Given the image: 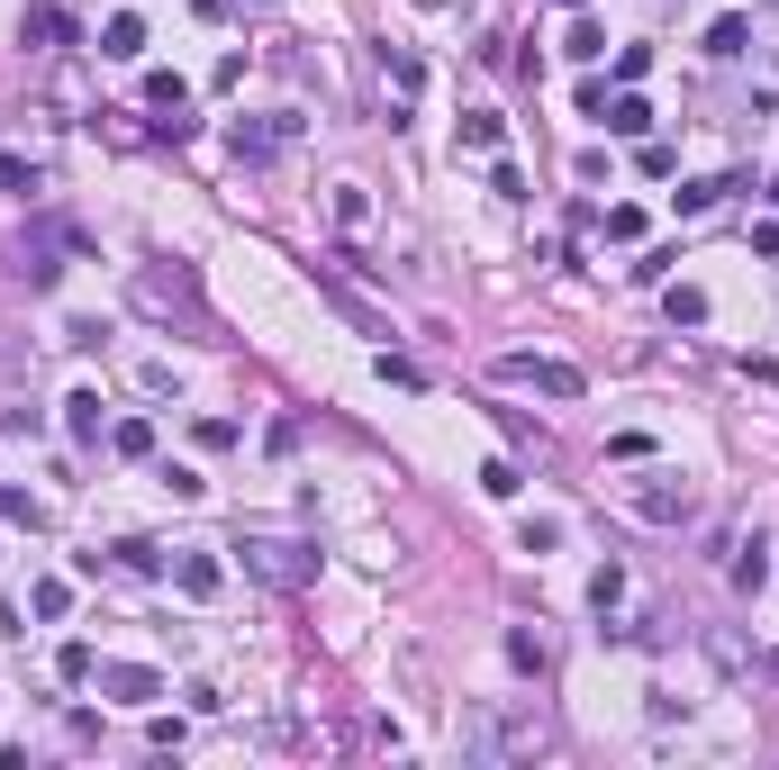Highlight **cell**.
<instances>
[{"label": "cell", "instance_id": "obj_1", "mask_svg": "<svg viewBox=\"0 0 779 770\" xmlns=\"http://www.w3.org/2000/svg\"><path fill=\"white\" fill-rule=\"evenodd\" d=\"M236 553H245V572L263 589H309L318 581V544H300V535H245Z\"/></svg>", "mask_w": 779, "mask_h": 770}, {"label": "cell", "instance_id": "obj_2", "mask_svg": "<svg viewBox=\"0 0 779 770\" xmlns=\"http://www.w3.org/2000/svg\"><path fill=\"white\" fill-rule=\"evenodd\" d=\"M535 743H544L535 717H480V708L462 717V752H471V761H517V752H535Z\"/></svg>", "mask_w": 779, "mask_h": 770}, {"label": "cell", "instance_id": "obj_3", "mask_svg": "<svg viewBox=\"0 0 779 770\" xmlns=\"http://www.w3.org/2000/svg\"><path fill=\"white\" fill-rule=\"evenodd\" d=\"M489 372H499L508 390H544V399H581V390H590L581 363H553V354H499Z\"/></svg>", "mask_w": 779, "mask_h": 770}, {"label": "cell", "instance_id": "obj_4", "mask_svg": "<svg viewBox=\"0 0 779 770\" xmlns=\"http://www.w3.org/2000/svg\"><path fill=\"white\" fill-rule=\"evenodd\" d=\"M136 309L146 318H199V282L173 263V272H136Z\"/></svg>", "mask_w": 779, "mask_h": 770}, {"label": "cell", "instance_id": "obj_5", "mask_svg": "<svg viewBox=\"0 0 779 770\" xmlns=\"http://www.w3.org/2000/svg\"><path fill=\"white\" fill-rule=\"evenodd\" d=\"M291 136H300V118H236L227 146H236V164H272L281 146H291Z\"/></svg>", "mask_w": 779, "mask_h": 770}, {"label": "cell", "instance_id": "obj_6", "mask_svg": "<svg viewBox=\"0 0 779 770\" xmlns=\"http://www.w3.org/2000/svg\"><path fill=\"white\" fill-rule=\"evenodd\" d=\"M634 508H644V517H653V526H680V517H689V508H698V489H689V480H680V471H653V480H644V489H634Z\"/></svg>", "mask_w": 779, "mask_h": 770}, {"label": "cell", "instance_id": "obj_7", "mask_svg": "<svg viewBox=\"0 0 779 770\" xmlns=\"http://www.w3.org/2000/svg\"><path fill=\"white\" fill-rule=\"evenodd\" d=\"M173 589H182L191 607H208V598L227 589V563H218V553H182V563H173Z\"/></svg>", "mask_w": 779, "mask_h": 770}, {"label": "cell", "instance_id": "obj_8", "mask_svg": "<svg viewBox=\"0 0 779 770\" xmlns=\"http://www.w3.org/2000/svg\"><path fill=\"white\" fill-rule=\"evenodd\" d=\"M100 689H109V698H127V708L164 698V680H155V671H136V662H100Z\"/></svg>", "mask_w": 779, "mask_h": 770}, {"label": "cell", "instance_id": "obj_9", "mask_svg": "<svg viewBox=\"0 0 779 770\" xmlns=\"http://www.w3.org/2000/svg\"><path fill=\"white\" fill-rule=\"evenodd\" d=\"M55 245H74V236H64V227H46L37 245H19V272H28V291H55V272H64V263H55Z\"/></svg>", "mask_w": 779, "mask_h": 770}, {"label": "cell", "instance_id": "obj_10", "mask_svg": "<svg viewBox=\"0 0 779 770\" xmlns=\"http://www.w3.org/2000/svg\"><path fill=\"white\" fill-rule=\"evenodd\" d=\"M100 55H109V64H136V55H146V19H136V10H118V19L100 28Z\"/></svg>", "mask_w": 779, "mask_h": 770}, {"label": "cell", "instance_id": "obj_11", "mask_svg": "<svg viewBox=\"0 0 779 770\" xmlns=\"http://www.w3.org/2000/svg\"><path fill=\"white\" fill-rule=\"evenodd\" d=\"M64 427H74L82 445H100V390H74V399H64Z\"/></svg>", "mask_w": 779, "mask_h": 770}, {"label": "cell", "instance_id": "obj_12", "mask_svg": "<svg viewBox=\"0 0 779 770\" xmlns=\"http://www.w3.org/2000/svg\"><path fill=\"white\" fill-rule=\"evenodd\" d=\"M598 118H607V136H644V127H653V109H644V100H634V91H625V100H607Z\"/></svg>", "mask_w": 779, "mask_h": 770}, {"label": "cell", "instance_id": "obj_13", "mask_svg": "<svg viewBox=\"0 0 779 770\" xmlns=\"http://www.w3.org/2000/svg\"><path fill=\"white\" fill-rule=\"evenodd\" d=\"M109 445H118L127 462H146V454H155V427H146V417H118V427H109Z\"/></svg>", "mask_w": 779, "mask_h": 770}, {"label": "cell", "instance_id": "obj_14", "mask_svg": "<svg viewBox=\"0 0 779 770\" xmlns=\"http://www.w3.org/2000/svg\"><path fill=\"white\" fill-rule=\"evenodd\" d=\"M590 607H598V616H616V607H625V572H616V563H598V572H590Z\"/></svg>", "mask_w": 779, "mask_h": 770}, {"label": "cell", "instance_id": "obj_15", "mask_svg": "<svg viewBox=\"0 0 779 770\" xmlns=\"http://www.w3.org/2000/svg\"><path fill=\"white\" fill-rule=\"evenodd\" d=\"M318 291H327V300H335V309H344V318H353V326H363V335H381V318H372V309H363V300H353V291H344V282H335V272H318Z\"/></svg>", "mask_w": 779, "mask_h": 770}, {"label": "cell", "instance_id": "obj_16", "mask_svg": "<svg viewBox=\"0 0 779 770\" xmlns=\"http://www.w3.org/2000/svg\"><path fill=\"white\" fill-rule=\"evenodd\" d=\"M508 662H517V671H544V662H553V653H544V635H535V625H508Z\"/></svg>", "mask_w": 779, "mask_h": 770}, {"label": "cell", "instance_id": "obj_17", "mask_svg": "<svg viewBox=\"0 0 779 770\" xmlns=\"http://www.w3.org/2000/svg\"><path fill=\"white\" fill-rule=\"evenodd\" d=\"M499 136H508V127L489 118V109H471V118H462V146H471V155H499Z\"/></svg>", "mask_w": 779, "mask_h": 770}, {"label": "cell", "instance_id": "obj_18", "mask_svg": "<svg viewBox=\"0 0 779 770\" xmlns=\"http://www.w3.org/2000/svg\"><path fill=\"white\" fill-rule=\"evenodd\" d=\"M381 74H390V82H399V91H417V82H427V64H417V55H408V46H381Z\"/></svg>", "mask_w": 779, "mask_h": 770}, {"label": "cell", "instance_id": "obj_19", "mask_svg": "<svg viewBox=\"0 0 779 770\" xmlns=\"http://www.w3.org/2000/svg\"><path fill=\"white\" fill-rule=\"evenodd\" d=\"M55 671L82 689V680H100V653H91V644H64V653H55Z\"/></svg>", "mask_w": 779, "mask_h": 770}, {"label": "cell", "instance_id": "obj_20", "mask_svg": "<svg viewBox=\"0 0 779 770\" xmlns=\"http://www.w3.org/2000/svg\"><path fill=\"white\" fill-rule=\"evenodd\" d=\"M752 46V19H717V28H707V55H743Z\"/></svg>", "mask_w": 779, "mask_h": 770}, {"label": "cell", "instance_id": "obj_21", "mask_svg": "<svg viewBox=\"0 0 779 770\" xmlns=\"http://www.w3.org/2000/svg\"><path fill=\"white\" fill-rule=\"evenodd\" d=\"M28 607H37V616H46V625H55V616H64V607H74V581H37V589H28Z\"/></svg>", "mask_w": 779, "mask_h": 770}, {"label": "cell", "instance_id": "obj_22", "mask_svg": "<svg viewBox=\"0 0 779 770\" xmlns=\"http://www.w3.org/2000/svg\"><path fill=\"white\" fill-rule=\"evenodd\" d=\"M562 55H572V64H598V55H607V37H598L590 19H572V37H562Z\"/></svg>", "mask_w": 779, "mask_h": 770}, {"label": "cell", "instance_id": "obj_23", "mask_svg": "<svg viewBox=\"0 0 779 770\" xmlns=\"http://www.w3.org/2000/svg\"><path fill=\"white\" fill-rule=\"evenodd\" d=\"M671 326H707V291H689V282H671Z\"/></svg>", "mask_w": 779, "mask_h": 770}, {"label": "cell", "instance_id": "obj_24", "mask_svg": "<svg viewBox=\"0 0 779 770\" xmlns=\"http://www.w3.org/2000/svg\"><path fill=\"white\" fill-rule=\"evenodd\" d=\"M734 182H680V218H698V208H717Z\"/></svg>", "mask_w": 779, "mask_h": 770}, {"label": "cell", "instance_id": "obj_25", "mask_svg": "<svg viewBox=\"0 0 779 770\" xmlns=\"http://www.w3.org/2000/svg\"><path fill=\"white\" fill-rule=\"evenodd\" d=\"M363 218H372V199H363V182H344V191H335V227H363Z\"/></svg>", "mask_w": 779, "mask_h": 770}, {"label": "cell", "instance_id": "obj_26", "mask_svg": "<svg viewBox=\"0 0 779 770\" xmlns=\"http://www.w3.org/2000/svg\"><path fill=\"white\" fill-rule=\"evenodd\" d=\"M0 191L28 199V191H37V164H28V155H0Z\"/></svg>", "mask_w": 779, "mask_h": 770}, {"label": "cell", "instance_id": "obj_27", "mask_svg": "<svg viewBox=\"0 0 779 770\" xmlns=\"http://www.w3.org/2000/svg\"><path fill=\"white\" fill-rule=\"evenodd\" d=\"M761 581H770V563H761V544H743V553H734V589H761Z\"/></svg>", "mask_w": 779, "mask_h": 770}, {"label": "cell", "instance_id": "obj_28", "mask_svg": "<svg viewBox=\"0 0 779 770\" xmlns=\"http://www.w3.org/2000/svg\"><path fill=\"white\" fill-rule=\"evenodd\" d=\"M118 563H127V572H164V553H155L146 535H127V544H118Z\"/></svg>", "mask_w": 779, "mask_h": 770}, {"label": "cell", "instance_id": "obj_29", "mask_svg": "<svg viewBox=\"0 0 779 770\" xmlns=\"http://www.w3.org/2000/svg\"><path fill=\"white\" fill-rule=\"evenodd\" d=\"M480 489L489 499H517V462H480Z\"/></svg>", "mask_w": 779, "mask_h": 770}, {"label": "cell", "instance_id": "obj_30", "mask_svg": "<svg viewBox=\"0 0 779 770\" xmlns=\"http://www.w3.org/2000/svg\"><path fill=\"white\" fill-rule=\"evenodd\" d=\"M0 517H10V526H37V499H28V489H10V480H0Z\"/></svg>", "mask_w": 779, "mask_h": 770}, {"label": "cell", "instance_id": "obj_31", "mask_svg": "<svg viewBox=\"0 0 779 770\" xmlns=\"http://www.w3.org/2000/svg\"><path fill=\"white\" fill-rule=\"evenodd\" d=\"M553 10H581V0H553Z\"/></svg>", "mask_w": 779, "mask_h": 770}, {"label": "cell", "instance_id": "obj_32", "mask_svg": "<svg viewBox=\"0 0 779 770\" xmlns=\"http://www.w3.org/2000/svg\"><path fill=\"white\" fill-rule=\"evenodd\" d=\"M770 199H779V191H770Z\"/></svg>", "mask_w": 779, "mask_h": 770}]
</instances>
